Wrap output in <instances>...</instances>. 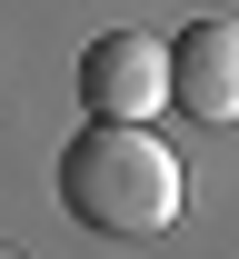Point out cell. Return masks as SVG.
<instances>
[{
  "mask_svg": "<svg viewBox=\"0 0 239 259\" xmlns=\"http://www.w3.org/2000/svg\"><path fill=\"white\" fill-rule=\"evenodd\" d=\"M80 100H90V120H150L170 100V50L150 30H100L80 50Z\"/></svg>",
  "mask_w": 239,
  "mask_h": 259,
  "instance_id": "obj_2",
  "label": "cell"
},
{
  "mask_svg": "<svg viewBox=\"0 0 239 259\" xmlns=\"http://www.w3.org/2000/svg\"><path fill=\"white\" fill-rule=\"evenodd\" d=\"M170 100L209 130L239 120V20H189L170 40Z\"/></svg>",
  "mask_w": 239,
  "mask_h": 259,
  "instance_id": "obj_3",
  "label": "cell"
},
{
  "mask_svg": "<svg viewBox=\"0 0 239 259\" xmlns=\"http://www.w3.org/2000/svg\"><path fill=\"white\" fill-rule=\"evenodd\" d=\"M60 209L100 239H160L179 220V150L150 120H90L60 150Z\"/></svg>",
  "mask_w": 239,
  "mask_h": 259,
  "instance_id": "obj_1",
  "label": "cell"
}]
</instances>
